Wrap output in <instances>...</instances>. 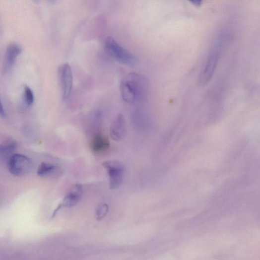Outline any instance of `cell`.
<instances>
[{
  "label": "cell",
  "mask_w": 260,
  "mask_h": 260,
  "mask_svg": "<svg viewBox=\"0 0 260 260\" xmlns=\"http://www.w3.org/2000/svg\"><path fill=\"white\" fill-rule=\"evenodd\" d=\"M222 45L221 41L216 43L210 52L199 77L200 85L205 86L212 78L220 59Z\"/></svg>",
  "instance_id": "3"
},
{
  "label": "cell",
  "mask_w": 260,
  "mask_h": 260,
  "mask_svg": "<svg viewBox=\"0 0 260 260\" xmlns=\"http://www.w3.org/2000/svg\"><path fill=\"white\" fill-rule=\"evenodd\" d=\"M122 99L127 103L133 104L143 101L148 96V79L137 73H131L123 79L120 84Z\"/></svg>",
  "instance_id": "1"
},
{
  "label": "cell",
  "mask_w": 260,
  "mask_h": 260,
  "mask_svg": "<svg viewBox=\"0 0 260 260\" xmlns=\"http://www.w3.org/2000/svg\"><path fill=\"white\" fill-rule=\"evenodd\" d=\"M24 98L26 104L28 106L33 104L34 101V94L31 89L27 85L24 88Z\"/></svg>",
  "instance_id": "14"
},
{
  "label": "cell",
  "mask_w": 260,
  "mask_h": 260,
  "mask_svg": "<svg viewBox=\"0 0 260 260\" xmlns=\"http://www.w3.org/2000/svg\"><path fill=\"white\" fill-rule=\"evenodd\" d=\"M109 141L102 135L98 134L92 138L91 147L96 152H99L109 147Z\"/></svg>",
  "instance_id": "9"
},
{
  "label": "cell",
  "mask_w": 260,
  "mask_h": 260,
  "mask_svg": "<svg viewBox=\"0 0 260 260\" xmlns=\"http://www.w3.org/2000/svg\"><path fill=\"white\" fill-rule=\"evenodd\" d=\"M56 167L51 164L42 163L37 170V174L41 177L49 175L55 169Z\"/></svg>",
  "instance_id": "12"
},
{
  "label": "cell",
  "mask_w": 260,
  "mask_h": 260,
  "mask_svg": "<svg viewBox=\"0 0 260 260\" xmlns=\"http://www.w3.org/2000/svg\"><path fill=\"white\" fill-rule=\"evenodd\" d=\"M7 166L12 175L16 177L25 176L32 169L33 162L28 157L14 154L7 161Z\"/></svg>",
  "instance_id": "4"
},
{
  "label": "cell",
  "mask_w": 260,
  "mask_h": 260,
  "mask_svg": "<svg viewBox=\"0 0 260 260\" xmlns=\"http://www.w3.org/2000/svg\"><path fill=\"white\" fill-rule=\"evenodd\" d=\"M5 116L6 115L5 111L4 110V107L3 106L1 100H0V116H1L2 117H5Z\"/></svg>",
  "instance_id": "15"
},
{
  "label": "cell",
  "mask_w": 260,
  "mask_h": 260,
  "mask_svg": "<svg viewBox=\"0 0 260 260\" xmlns=\"http://www.w3.org/2000/svg\"><path fill=\"white\" fill-rule=\"evenodd\" d=\"M109 210V206L106 203H101L98 205L96 210V218L98 221L103 220Z\"/></svg>",
  "instance_id": "13"
},
{
  "label": "cell",
  "mask_w": 260,
  "mask_h": 260,
  "mask_svg": "<svg viewBox=\"0 0 260 260\" xmlns=\"http://www.w3.org/2000/svg\"><path fill=\"white\" fill-rule=\"evenodd\" d=\"M110 177V188H118L123 182L124 167L122 164L116 161H108L103 163Z\"/></svg>",
  "instance_id": "6"
},
{
  "label": "cell",
  "mask_w": 260,
  "mask_h": 260,
  "mask_svg": "<svg viewBox=\"0 0 260 260\" xmlns=\"http://www.w3.org/2000/svg\"><path fill=\"white\" fill-rule=\"evenodd\" d=\"M59 76L64 100H68L73 88V77L72 70L68 63L61 65L59 68Z\"/></svg>",
  "instance_id": "5"
},
{
  "label": "cell",
  "mask_w": 260,
  "mask_h": 260,
  "mask_svg": "<svg viewBox=\"0 0 260 260\" xmlns=\"http://www.w3.org/2000/svg\"><path fill=\"white\" fill-rule=\"evenodd\" d=\"M21 51V48L15 43H12L8 46L6 52V60L8 66L13 64Z\"/></svg>",
  "instance_id": "11"
},
{
  "label": "cell",
  "mask_w": 260,
  "mask_h": 260,
  "mask_svg": "<svg viewBox=\"0 0 260 260\" xmlns=\"http://www.w3.org/2000/svg\"><path fill=\"white\" fill-rule=\"evenodd\" d=\"M192 3L196 6H200L202 4V1H194Z\"/></svg>",
  "instance_id": "16"
},
{
  "label": "cell",
  "mask_w": 260,
  "mask_h": 260,
  "mask_svg": "<svg viewBox=\"0 0 260 260\" xmlns=\"http://www.w3.org/2000/svg\"><path fill=\"white\" fill-rule=\"evenodd\" d=\"M83 189L80 184L73 186L61 204L62 207L71 208L75 206L79 201L82 195Z\"/></svg>",
  "instance_id": "7"
},
{
  "label": "cell",
  "mask_w": 260,
  "mask_h": 260,
  "mask_svg": "<svg viewBox=\"0 0 260 260\" xmlns=\"http://www.w3.org/2000/svg\"><path fill=\"white\" fill-rule=\"evenodd\" d=\"M16 148V144L13 141H7L0 144V160L8 159L13 155Z\"/></svg>",
  "instance_id": "10"
},
{
  "label": "cell",
  "mask_w": 260,
  "mask_h": 260,
  "mask_svg": "<svg viewBox=\"0 0 260 260\" xmlns=\"http://www.w3.org/2000/svg\"><path fill=\"white\" fill-rule=\"evenodd\" d=\"M126 131V123L124 117L120 114L112 124L110 134L115 141L120 140L124 136Z\"/></svg>",
  "instance_id": "8"
},
{
  "label": "cell",
  "mask_w": 260,
  "mask_h": 260,
  "mask_svg": "<svg viewBox=\"0 0 260 260\" xmlns=\"http://www.w3.org/2000/svg\"><path fill=\"white\" fill-rule=\"evenodd\" d=\"M105 48L108 54L121 64L133 65L137 62V59L134 55L122 47L112 37H107L106 39Z\"/></svg>",
  "instance_id": "2"
}]
</instances>
